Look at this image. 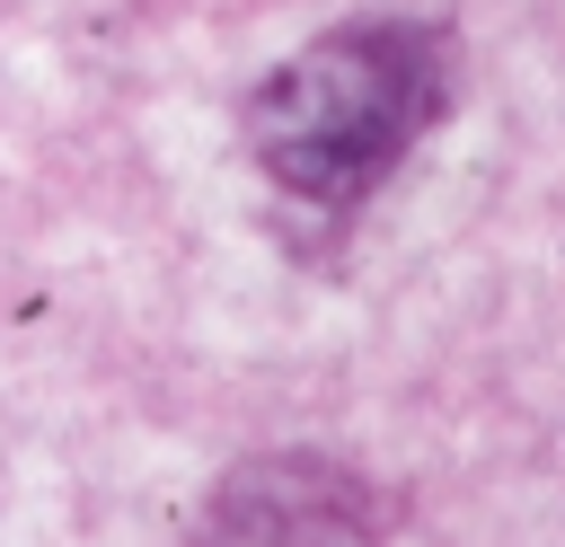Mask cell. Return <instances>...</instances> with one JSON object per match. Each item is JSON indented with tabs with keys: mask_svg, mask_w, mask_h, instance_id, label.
I'll return each mask as SVG.
<instances>
[{
	"mask_svg": "<svg viewBox=\"0 0 565 547\" xmlns=\"http://www.w3.org/2000/svg\"><path fill=\"white\" fill-rule=\"evenodd\" d=\"M203 547H371L362 494L327 459H256L221 503Z\"/></svg>",
	"mask_w": 565,
	"mask_h": 547,
	"instance_id": "obj_2",
	"label": "cell"
},
{
	"mask_svg": "<svg viewBox=\"0 0 565 547\" xmlns=\"http://www.w3.org/2000/svg\"><path fill=\"white\" fill-rule=\"evenodd\" d=\"M433 106H441V35L344 26L256 88L247 141L274 185L309 203H353L397 168V150L433 124Z\"/></svg>",
	"mask_w": 565,
	"mask_h": 547,
	"instance_id": "obj_1",
	"label": "cell"
}]
</instances>
